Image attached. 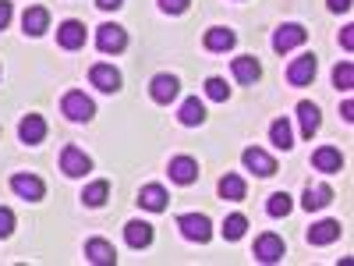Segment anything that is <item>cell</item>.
I'll list each match as a JSON object with an SVG mask.
<instances>
[{"instance_id":"83f0119b","label":"cell","mask_w":354,"mask_h":266,"mask_svg":"<svg viewBox=\"0 0 354 266\" xmlns=\"http://www.w3.org/2000/svg\"><path fill=\"white\" fill-rule=\"evenodd\" d=\"M106 195H110V181H93V185H85V192H82V202L88 206V210H100V206L106 202Z\"/></svg>"},{"instance_id":"f35d334b","label":"cell","mask_w":354,"mask_h":266,"mask_svg":"<svg viewBox=\"0 0 354 266\" xmlns=\"http://www.w3.org/2000/svg\"><path fill=\"white\" fill-rule=\"evenodd\" d=\"M340 117H344V121H347V125L354 121V103H351V100H347V103L340 107Z\"/></svg>"},{"instance_id":"603a6c76","label":"cell","mask_w":354,"mask_h":266,"mask_svg":"<svg viewBox=\"0 0 354 266\" xmlns=\"http://www.w3.org/2000/svg\"><path fill=\"white\" fill-rule=\"evenodd\" d=\"M21 28H25V36H43L50 28V11L46 8H28L21 15Z\"/></svg>"},{"instance_id":"ac0fdd59","label":"cell","mask_w":354,"mask_h":266,"mask_svg":"<svg viewBox=\"0 0 354 266\" xmlns=\"http://www.w3.org/2000/svg\"><path fill=\"white\" fill-rule=\"evenodd\" d=\"M312 167L322 170V174H337L344 167V157H340L337 145H319V150L312 153Z\"/></svg>"},{"instance_id":"4316f807","label":"cell","mask_w":354,"mask_h":266,"mask_svg":"<svg viewBox=\"0 0 354 266\" xmlns=\"http://www.w3.org/2000/svg\"><path fill=\"white\" fill-rule=\"evenodd\" d=\"M270 142L277 145V150H294V132H290V121L287 117H277V121L270 125Z\"/></svg>"},{"instance_id":"3957f363","label":"cell","mask_w":354,"mask_h":266,"mask_svg":"<svg viewBox=\"0 0 354 266\" xmlns=\"http://www.w3.org/2000/svg\"><path fill=\"white\" fill-rule=\"evenodd\" d=\"M305 39H308V28L298 25V21H287V25H280L277 33H273V50L283 57V53H290V50L305 46Z\"/></svg>"},{"instance_id":"484cf974","label":"cell","mask_w":354,"mask_h":266,"mask_svg":"<svg viewBox=\"0 0 354 266\" xmlns=\"http://www.w3.org/2000/svg\"><path fill=\"white\" fill-rule=\"evenodd\" d=\"M216 188H220V199H227V202H241L245 192H248L245 188V177H238V174H223Z\"/></svg>"},{"instance_id":"cb8c5ba5","label":"cell","mask_w":354,"mask_h":266,"mask_svg":"<svg viewBox=\"0 0 354 266\" xmlns=\"http://www.w3.org/2000/svg\"><path fill=\"white\" fill-rule=\"evenodd\" d=\"M138 206H142V210H149V213H163L167 210V188L163 185H145L138 192Z\"/></svg>"},{"instance_id":"d6a6232c","label":"cell","mask_w":354,"mask_h":266,"mask_svg":"<svg viewBox=\"0 0 354 266\" xmlns=\"http://www.w3.org/2000/svg\"><path fill=\"white\" fill-rule=\"evenodd\" d=\"M15 234V210L0 206V238H11Z\"/></svg>"},{"instance_id":"d4e9b609","label":"cell","mask_w":354,"mask_h":266,"mask_svg":"<svg viewBox=\"0 0 354 266\" xmlns=\"http://www.w3.org/2000/svg\"><path fill=\"white\" fill-rule=\"evenodd\" d=\"M298 121H301V135H305V139H312V135L319 132L322 114H319V107H315L312 100H301V103H298Z\"/></svg>"},{"instance_id":"9c48e42d","label":"cell","mask_w":354,"mask_h":266,"mask_svg":"<svg viewBox=\"0 0 354 266\" xmlns=\"http://www.w3.org/2000/svg\"><path fill=\"white\" fill-rule=\"evenodd\" d=\"M61 170L68 174V177H85L88 170H93V160H88L82 150H78V145H64V150H61Z\"/></svg>"},{"instance_id":"836d02e7","label":"cell","mask_w":354,"mask_h":266,"mask_svg":"<svg viewBox=\"0 0 354 266\" xmlns=\"http://www.w3.org/2000/svg\"><path fill=\"white\" fill-rule=\"evenodd\" d=\"M192 0H160V11L163 15H185Z\"/></svg>"},{"instance_id":"8992f818","label":"cell","mask_w":354,"mask_h":266,"mask_svg":"<svg viewBox=\"0 0 354 266\" xmlns=\"http://www.w3.org/2000/svg\"><path fill=\"white\" fill-rule=\"evenodd\" d=\"M319 71V57L315 53H301V57H294V61L287 64V82L290 85H308Z\"/></svg>"},{"instance_id":"74e56055","label":"cell","mask_w":354,"mask_h":266,"mask_svg":"<svg viewBox=\"0 0 354 266\" xmlns=\"http://www.w3.org/2000/svg\"><path fill=\"white\" fill-rule=\"evenodd\" d=\"M121 4H124V0H96V8H100V11H117Z\"/></svg>"},{"instance_id":"52a82bcc","label":"cell","mask_w":354,"mask_h":266,"mask_svg":"<svg viewBox=\"0 0 354 266\" xmlns=\"http://www.w3.org/2000/svg\"><path fill=\"white\" fill-rule=\"evenodd\" d=\"M283 252H287V245H283L280 234H273V231H270V234H259L255 249H252V256H255L259 263H280Z\"/></svg>"},{"instance_id":"9a60e30c","label":"cell","mask_w":354,"mask_h":266,"mask_svg":"<svg viewBox=\"0 0 354 266\" xmlns=\"http://www.w3.org/2000/svg\"><path fill=\"white\" fill-rule=\"evenodd\" d=\"M18 139H21L25 145H39V142L46 139V121H43L39 114H25L21 125H18Z\"/></svg>"},{"instance_id":"f1b7e54d","label":"cell","mask_w":354,"mask_h":266,"mask_svg":"<svg viewBox=\"0 0 354 266\" xmlns=\"http://www.w3.org/2000/svg\"><path fill=\"white\" fill-rule=\"evenodd\" d=\"M245 231H248V217H245V213H230V217L223 220V238H227V242L245 238Z\"/></svg>"},{"instance_id":"5b68a950","label":"cell","mask_w":354,"mask_h":266,"mask_svg":"<svg viewBox=\"0 0 354 266\" xmlns=\"http://www.w3.org/2000/svg\"><path fill=\"white\" fill-rule=\"evenodd\" d=\"M11 192L25 202H39L46 195V185H43V177L36 174H11Z\"/></svg>"},{"instance_id":"7402d4cb","label":"cell","mask_w":354,"mask_h":266,"mask_svg":"<svg viewBox=\"0 0 354 266\" xmlns=\"http://www.w3.org/2000/svg\"><path fill=\"white\" fill-rule=\"evenodd\" d=\"M177 121H181L185 128H198V125L205 121V103H202L198 96H188V100L181 103V110H177Z\"/></svg>"},{"instance_id":"8d00e7d4","label":"cell","mask_w":354,"mask_h":266,"mask_svg":"<svg viewBox=\"0 0 354 266\" xmlns=\"http://www.w3.org/2000/svg\"><path fill=\"white\" fill-rule=\"evenodd\" d=\"M326 8L333 15H340V11H351V0H326Z\"/></svg>"},{"instance_id":"e0dca14e","label":"cell","mask_w":354,"mask_h":266,"mask_svg":"<svg viewBox=\"0 0 354 266\" xmlns=\"http://www.w3.org/2000/svg\"><path fill=\"white\" fill-rule=\"evenodd\" d=\"M124 242L131 249H149L153 245V224L149 220H128L124 224Z\"/></svg>"},{"instance_id":"8fae6325","label":"cell","mask_w":354,"mask_h":266,"mask_svg":"<svg viewBox=\"0 0 354 266\" xmlns=\"http://www.w3.org/2000/svg\"><path fill=\"white\" fill-rule=\"evenodd\" d=\"M57 46L61 50H82L85 46V25L78 18H68L57 25Z\"/></svg>"},{"instance_id":"ba28073f","label":"cell","mask_w":354,"mask_h":266,"mask_svg":"<svg viewBox=\"0 0 354 266\" xmlns=\"http://www.w3.org/2000/svg\"><path fill=\"white\" fill-rule=\"evenodd\" d=\"M234 43H238V33L227 25H213V28H205V36H202V46L209 53H227V50H234Z\"/></svg>"},{"instance_id":"5bb4252c","label":"cell","mask_w":354,"mask_h":266,"mask_svg":"<svg viewBox=\"0 0 354 266\" xmlns=\"http://www.w3.org/2000/svg\"><path fill=\"white\" fill-rule=\"evenodd\" d=\"M167 174H170L174 185H192V181H198V160H192V157H174V160L167 163Z\"/></svg>"},{"instance_id":"d6986e66","label":"cell","mask_w":354,"mask_h":266,"mask_svg":"<svg viewBox=\"0 0 354 266\" xmlns=\"http://www.w3.org/2000/svg\"><path fill=\"white\" fill-rule=\"evenodd\" d=\"M85 259L88 263H96V266H113L117 263V252L106 238H88L85 242Z\"/></svg>"},{"instance_id":"277c9868","label":"cell","mask_w":354,"mask_h":266,"mask_svg":"<svg viewBox=\"0 0 354 266\" xmlns=\"http://www.w3.org/2000/svg\"><path fill=\"white\" fill-rule=\"evenodd\" d=\"M124 46H128V33H124L121 25L106 21V25L96 28V50L100 53H121Z\"/></svg>"},{"instance_id":"ffe728a7","label":"cell","mask_w":354,"mask_h":266,"mask_svg":"<svg viewBox=\"0 0 354 266\" xmlns=\"http://www.w3.org/2000/svg\"><path fill=\"white\" fill-rule=\"evenodd\" d=\"M340 220H319L308 227V245H333L340 238Z\"/></svg>"},{"instance_id":"2e32d148","label":"cell","mask_w":354,"mask_h":266,"mask_svg":"<svg viewBox=\"0 0 354 266\" xmlns=\"http://www.w3.org/2000/svg\"><path fill=\"white\" fill-rule=\"evenodd\" d=\"M230 71H234V78H238L241 85H255V82L262 78V64L255 61L252 53H245V57H234Z\"/></svg>"},{"instance_id":"7c38bea8","label":"cell","mask_w":354,"mask_h":266,"mask_svg":"<svg viewBox=\"0 0 354 266\" xmlns=\"http://www.w3.org/2000/svg\"><path fill=\"white\" fill-rule=\"evenodd\" d=\"M88 85H96L100 93H117L121 89V71L113 64H93L88 68Z\"/></svg>"},{"instance_id":"f546056e","label":"cell","mask_w":354,"mask_h":266,"mask_svg":"<svg viewBox=\"0 0 354 266\" xmlns=\"http://www.w3.org/2000/svg\"><path fill=\"white\" fill-rule=\"evenodd\" d=\"M202 89H205V96H209L213 103H227V100H230V85H227L220 75H209Z\"/></svg>"},{"instance_id":"4fadbf2b","label":"cell","mask_w":354,"mask_h":266,"mask_svg":"<svg viewBox=\"0 0 354 266\" xmlns=\"http://www.w3.org/2000/svg\"><path fill=\"white\" fill-rule=\"evenodd\" d=\"M177 93H181V82H177V75H167V71L153 75L149 96H153L156 103H170V100H177Z\"/></svg>"},{"instance_id":"6da1fadb","label":"cell","mask_w":354,"mask_h":266,"mask_svg":"<svg viewBox=\"0 0 354 266\" xmlns=\"http://www.w3.org/2000/svg\"><path fill=\"white\" fill-rule=\"evenodd\" d=\"M61 114L68 117V121L82 125V121H93L96 117V103L88 100L82 89H71V93H64V100H61Z\"/></svg>"},{"instance_id":"4dcf8cb0","label":"cell","mask_w":354,"mask_h":266,"mask_svg":"<svg viewBox=\"0 0 354 266\" xmlns=\"http://www.w3.org/2000/svg\"><path fill=\"white\" fill-rule=\"evenodd\" d=\"M290 210H294V202H290L287 192H273L270 202H266V213H270V217H287Z\"/></svg>"},{"instance_id":"d590c367","label":"cell","mask_w":354,"mask_h":266,"mask_svg":"<svg viewBox=\"0 0 354 266\" xmlns=\"http://www.w3.org/2000/svg\"><path fill=\"white\" fill-rule=\"evenodd\" d=\"M340 43H344V50H354V25H347L340 33Z\"/></svg>"},{"instance_id":"30bf717a","label":"cell","mask_w":354,"mask_h":266,"mask_svg":"<svg viewBox=\"0 0 354 266\" xmlns=\"http://www.w3.org/2000/svg\"><path fill=\"white\" fill-rule=\"evenodd\" d=\"M241 163H245L252 174H259V177H273V174H277V160L266 153V150H259V145H248V150L241 153Z\"/></svg>"},{"instance_id":"e575fe53","label":"cell","mask_w":354,"mask_h":266,"mask_svg":"<svg viewBox=\"0 0 354 266\" xmlns=\"http://www.w3.org/2000/svg\"><path fill=\"white\" fill-rule=\"evenodd\" d=\"M11 15H15V11H11V0H0V28L11 25Z\"/></svg>"},{"instance_id":"44dd1931","label":"cell","mask_w":354,"mask_h":266,"mask_svg":"<svg viewBox=\"0 0 354 266\" xmlns=\"http://www.w3.org/2000/svg\"><path fill=\"white\" fill-rule=\"evenodd\" d=\"M330 202H333V188H330V185H308V188H305V195H301V206H305L308 213L326 210Z\"/></svg>"},{"instance_id":"7a4b0ae2","label":"cell","mask_w":354,"mask_h":266,"mask_svg":"<svg viewBox=\"0 0 354 266\" xmlns=\"http://www.w3.org/2000/svg\"><path fill=\"white\" fill-rule=\"evenodd\" d=\"M177 227H181V234L188 242H198V245H205L213 238V224L205 213H181L177 217Z\"/></svg>"},{"instance_id":"1f68e13d","label":"cell","mask_w":354,"mask_h":266,"mask_svg":"<svg viewBox=\"0 0 354 266\" xmlns=\"http://www.w3.org/2000/svg\"><path fill=\"white\" fill-rule=\"evenodd\" d=\"M333 85H337V89H351V85H354V64H351V61H340V64L333 68Z\"/></svg>"}]
</instances>
